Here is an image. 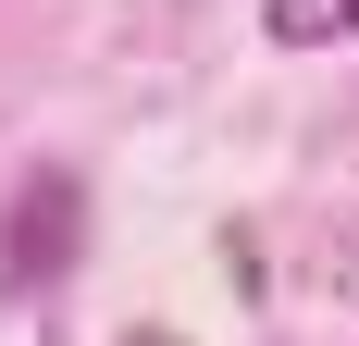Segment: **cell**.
I'll use <instances>...</instances> for the list:
<instances>
[{
    "mask_svg": "<svg viewBox=\"0 0 359 346\" xmlns=\"http://www.w3.org/2000/svg\"><path fill=\"white\" fill-rule=\"evenodd\" d=\"M260 13H273L285 50H334V37H359V0H260Z\"/></svg>",
    "mask_w": 359,
    "mask_h": 346,
    "instance_id": "obj_2",
    "label": "cell"
},
{
    "mask_svg": "<svg viewBox=\"0 0 359 346\" xmlns=\"http://www.w3.org/2000/svg\"><path fill=\"white\" fill-rule=\"evenodd\" d=\"M74 223H87L74 173H37V186H13V223H0V284H13V297L62 284V272H74Z\"/></svg>",
    "mask_w": 359,
    "mask_h": 346,
    "instance_id": "obj_1",
    "label": "cell"
}]
</instances>
